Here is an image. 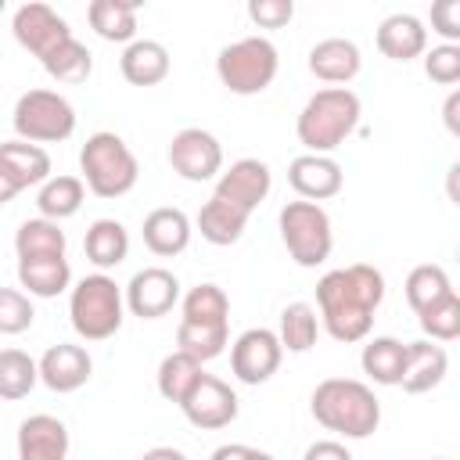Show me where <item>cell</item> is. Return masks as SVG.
Instances as JSON below:
<instances>
[{
  "label": "cell",
  "instance_id": "cell-1",
  "mask_svg": "<svg viewBox=\"0 0 460 460\" xmlns=\"http://www.w3.org/2000/svg\"><path fill=\"white\" fill-rule=\"evenodd\" d=\"M385 302V277L367 262L331 270L316 280V316L334 341H363Z\"/></svg>",
  "mask_w": 460,
  "mask_h": 460
},
{
  "label": "cell",
  "instance_id": "cell-2",
  "mask_svg": "<svg viewBox=\"0 0 460 460\" xmlns=\"http://www.w3.org/2000/svg\"><path fill=\"white\" fill-rule=\"evenodd\" d=\"M230 341V298L219 284H198L180 298V327H176V349L194 356L198 363H208L223 356Z\"/></svg>",
  "mask_w": 460,
  "mask_h": 460
},
{
  "label": "cell",
  "instance_id": "cell-3",
  "mask_svg": "<svg viewBox=\"0 0 460 460\" xmlns=\"http://www.w3.org/2000/svg\"><path fill=\"white\" fill-rule=\"evenodd\" d=\"M309 410L320 428L345 435V438H367L381 424V402L370 385L356 377H327L313 388Z\"/></svg>",
  "mask_w": 460,
  "mask_h": 460
},
{
  "label": "cell",
  "instance_id": "cell-4",
  "mask_svg": "<svg viewBox=\"0 0 460 460\" xmlns=\"http://www.w3.org/2000/svg\"><path fill=\"white\" fill-rule=\"evenodd\" d=\"M359 115L363 104L349 86H323L302 104L295 119L298 144L305 147V155H331L356 133Z\"/></svg>",
  "mask_w": 460,
  "mask_h": 460
},
{
  "label": "cell",
  "instance_id": "cell-5",
  "mask_svg": "<svg viewBox=\"0 0 460 460\" xmlns=\"http://www.w3.org/2000/svg\"><path fill=\"white\" fill-rule=\"evenodd\" d=\"M79 172H83L79 180L90 194L111 201V198H122L137 187L140 165H137V155L129 151V144L119 133L97 129L79 147Z\"/></svg>",
  "mask_w": 460,
  "mask_h": 460
},
{
  "label": "cell",
  "instance_id": "cell-6",
  "mask_svg": "<svg viewBox=\"0 0 460 460\" xmlns=\"http://www.w3.org/2000/svg\"><path fill=\"white\" fill-rule=\"evenodd\" d=\"M126 316L122 288L108 273H86L68 291V320L83 341H108Z\"/></svg>",
  "mask_w": 460,
  "mask_h": 460
},
{
  "label": "cell",
  "instance_id": "cell-7",
  "mask_svg": "<svg viewBox=\"0 0 460 460\" xmlns=\"http://www.w3.org/2000/svg\"><path fill=\"white\" fill-rule=\"evenodd\" d=\"M277 68H280V54L266 36L234 40L216 54V75L237 97L262 93L277 79Z\"/></svg>",
  "mask_w": 460,
  "mask_h": 460
},
{
  "label": "cell",
  "instance_id": "cell-8",
  "mask_svg": "<svg viewBox=\"0 0 460 460\" xmlns=\"http://www.w3.org/2000/svg\"><path fill=\"white\" fill-rule=\"evenodd\" d=\"M280 241L288 248V255L302 266V270H316L331 259L334 248V230H331V216L323 205L316 201H288L280 208Z\"/></svg>",
  "mask_w": 460,
  "mask_h": 460
},
{
  "label": "cell",
  "instance_id": "cell-9",
  "mask_svg": "<svg viewBox=\"0 0 460 460\" xmlns=\"http://www.w3.org/2000/svg\"><path fill=\"white\" fill-rule=\"evenodd\" d=\"M11 122L25 144H61L75 133V108L58 90H25L14 101Z\"/></svg>",
  "mask_w": 460,
  "mask_h": 460
},
{
  "label": "cell",
  "instance_id": "cell-10",
  "mask_svg": "<svg viewBox=\"0 0 460 460\" xmlns=\"http://www.w3.org/2000/svg\"><path fill=\"white\" fill-rule=\"evenodd\" d=\"M165 158H169L172 172L190 183H205L223 172V144L216 140V133H208L201 126H187V129L172 133Z\"/></svg>",
  "mask_w": 460,
  "mask_h": 460
},
{
  "label": "cell",
  "instance_id": "cell-11",
  "mask_svg": "<svg viewBox=\"0 0 460 460\" xmlns=\"http://www.w3.org/2000/svg\"><path fill=\"white\" fill-rule=\"evenodd\" d=\"M284 359L280 338L270 327H248L230 345V374L241 385H266Z\"/></svg>",
  "mask_w": 460,
  "mask_h": 460
},
{
  "label": "cell",
  "instance_id": "cell-12",
  "mask_svg": "<svg viewBox=\"0 0 460 460\" xmlns=\"http://www.w3.org/2000/svg\"><path fill=\"white\" fill-rule=\"evenodd\" d=\"M180 410H183V417H187L194 428H201V431H219V428H226V424L237 420L241 402H237V392H234L226 381H219L216 374H201V377L194 381V388L183 395Z\"/></svg>",
  "mask_w": 460,
  "mask_h": 460
},
{
  "label": "cell",
  "instance_id": "cell-13",
  "mask_svg": "<svg viewBox=\"0 0 460 460\" xmlns=\"http://www.w3.org/2000/svg\"><path fill=\"white\" fill-rule=\"evenodd\" d=\"M11 32L18 40V47H25L32 58H47L50 50H58L65 40H72V29L68 22L50 7V4H40V0H29L14 11L11 18Z\"/></svg>",
  "mask_w": 460,
  "mask_h": 460
},
{
  "label": "cell",
  "instance_id": "cell-14",
  "mask_svg": "<svg viewBox=\"0 0 460 460\" xmlns=\"http://www.w3.org/2000/svg\"><path fill=\"white\" fill-rule=\"evenodd\" d=\"M122 302L133 316L140 320H158V316H169L172 305L180 302V280L172 270L165 266H144L129 277L126 291H122Z\"/></svg>",
  "mask_w": 460,
  "mask_h": 460
},
{
  "label": "cell",
  "instance_id": "cell-15",
  "mask_svg": "<svg viewBox=\"0 0 460 460\" xmlns=\"http://www.w3.org/2000/svg\"><path fill=\"white\" fill-rule=\"evenodd\" d=\"M270 187H273V172L262 158H237L230 169H223L216 176V198L241 208L244 216H252L266 198H270Z\"/></svg>",
  "mask_w": 460,
  "mask_h": 460
},
{
  "label": "cell",
  "instance_id": "cell-16",
  "mask_svg": "<svg viewBox=\"0 0 460 460\" xmlns=\"http://www.w3.org/2000/svg\"><path fill=\"white\" fill-rule=\"evenodd\" d=\"M36 367H40V381H43L50 392H58V395L79 392V388L90 381V374H93L90 352H86L83 345H72V341L50 345V349L36 359Z\"/></svg>",
  "mask_w": 460,
  "mask_h": 460
},
{
  "label": "cell",
  "instance_id": "cell-17",
  "mask_svg": "<svg viewBox=\"0 0 460 460\" xmlns=\"http://www.w3.org/2000/svg\"><path fill=\"white\" fill-rule=\"evenodd\" d=\"M288 183L302 201H327L341 190L345 172L331 155H298L288 165Z\"/></svg>",
  "mask_w": 460,
  "mask_h": 460
},
{
  "label": "cell",
  "instance_id": "cell-18",
  "mask_svg": "<svg viewBox=\"0 0 460 460\" xmlns=\"http://www.w3.org/2000/svg\"><path fill=\"white\" fill-rule=\"evenodd\" d=\"M72 438L61 417L32 413L18 424V460H68Z\"/></svg>",
  "mask_w": 460,
  "mask_h": 460
},
{
  "label": "cell",
  "instance_id": "cell-19",
  "mask_svg": "<svg viewBox=\"0 0 460 460\" xmlns=\"http://www.w3.org/2000/svg\"><path fill=\"white\" fill-rule=\"evenodd\" d=\"M449 374V356L438 341H406V367H402V381L399 388L406 395H424L431 388H438Z\"/></svg>",
  "mask_w": 460,
  "mask_h": 460
},
{
  "label": "cell",
  "instance_id": "cell-20",
  "mask_svg": "<svg viewBox=\"0 0 460 460\" xmlns=\"http://www.w3.org/2000/svg\"><path fill=\"white\" fill-rule=\"evenodd\" d=\"M359 68H363V54L345 36H327V40L313 43V50H309V72L320 83L345 86V83H352L359 75Z\"/></svg>",
  "mask_w": 460,
  "mask_h": 460
},
{
  "label": "cell",
  "instance_id": "cell-21",
  "mask_svg": "<svg viewBox=\"0 0 460 460\" xmlns=\"http://www.w3.org/2000/svg\"><path fill=\"white\" fill-rule=\"evenodd\" d=\"M190 234H194V226H190V216L183 208L162 205V208H151L144 216V244L158 259H172V255L187 252Z\"/></svg>",
  "mask_w": 460,
  "mask_h": 460
},
{
  "label": "cell",
  "instance_id": "cell-22",
  "mask_svg": "<svg viewBox=\"0 0 460 460\" xmlns=\"http://www.w3.org/2000/svg\"><path fill=\"white\" fill-rule=\"evenodd\" d=\"M377 50L388 58V61H413L428 50V29L417 14H388L381 25H377Z\"/></svg>",
  "mask_w": 460,
  "mask_h": 460
},
{
  "label": "cell",
  "instance_id": "cell-23",
  "mask_svg": "<svg viewBox=\"0 0 460 460\" xmlns=\"http://www.w3.org/2000/svg\"><path fill=\"white\" fill-rule=\"evenodd\" d=\"M169 68H172V58L158 40H133L119 58V72L129 86H158L169 75Z\"/></svg>",
  "mask_w": 460,
  "mask_h": 460
},
{
  "label": "cell",
  "instance_id": "cell-24",
  "mask_svg": "<svg viewBox=\"0 0 460 460\" xmlns=\"http://www.w3.org/2000/svg\"><path fill=\"white\" fill-rule=\"evenodd\" d=\"M0 169L7 172V180L22 190L40 187L50 180V155L40 144H25V140H7L0 144Z\"/></svg>",
  "mask_w": 460,
  "mask_h": 460
},
{
  "label": "cell",
  "instance_id": "cell-25",
  "mask_svg": "<svg viewBox=\"0 0 460 460\" xmlns=\"http://www.w3.org/2000/svg\"><path fill=\"white\" fill-rule=\"evenodd\" d=\"M18 284L32 298H58L61 291L72 288V266H68L65 255L18 259Z\"/></svg>",
  "mask_w": 460,
  "mask_h": 460
},
{
  "label": "cell",
  "instance_id": "cell-26",
  "mask_svg": "<svg viewBox=\"0 0 460 460\" xmlns=\"http://www.w3.org/2000/svg\"><path fill=\"white\" fill-rule=\"evenodd\" d=\"M83 252L86 259L104 273V270H115L119 262H126L129 255V230L119 223V219H93L86 226V237H83Z\"/></svg>",
  "mask_w": 460,
  "mask_h": 460
},
{
  "label": "cell",
  "instance_id": "cell-27",
  "mask_svg": "<svg viewBox=\"0 0 460 460\" xmlns=\"http://www.w3.org/2000/svg\"><path fill=\"white\" fill-rule=\"evenodd\" d=\"M359 367L363 374L374 381V385H385V388H395L402 381V367H406V341L392 338V334H381V338H370L359 352Z\"/></svg>",
  "mask_w": 460,
  "mask_h": 460
},
{
  "label": "cell",
  "instance_id": "cell-28",
  "mask_svg": "<svg viewBox=\"0 0 460 460\" xmlns=\"http://www.w3.org/2000/svg\"><path fill=\"white\" fill-rule=\"evenodd\" d=\"M86 22L108 43L137 40V4L133 0H93L86 7Z\"/></svg>",
  "mask_w": 460,
  "mask_h": 460
},
{
  "label": "cell",
  "instance_id": "cell-29",
  "mask_svg": "<svg viewBox=\"0 0 460 460\" xmlns=\"http://www.w3.org/2000/svg\"><path fill=\"white\" fill-rule=\"evenodd\" d=\"M248 219H252V216H244L241 208H234V205H226V201H219V198L212 194V198L201 205L194 226L201 230V237H205L208 244H216V248H230V244L241 241Z\"/></svg>",
  "mask_w": 460,
  "mask_h": 460
},
{
  "label": "cell",
  "instance_id": "cell-30",
  "mask_svg": "<svg viewBox=\"0 0 460 460\" xmlns=\"http://www.w3.org/2000/svg\"><path fill=\"white\" fill-rule=\"evenodd\" d=\"M83 198H86V187H83L79 176H50L36 190V208H40L43 219L61 223V219H68L83 208Z\"/></svg>",
  "mask_w": 460,
  "mask_h": 460
},
{
  "label": "cell",
  "instance_id": "cell-31",
  "mask_svg": "<svg viewBox=\"0 0 460 460\" xmlns=\"http://www.w3.org/2000/svg\"><path fill=\"white\" fill-rule=\"evenodd\" d=\"M65 248H68V241H65L61 223H50V219H43V216L25 219V223L14 230V252H18V259L65 255Z\"/></svg>",
  "mask_w": 460,
  "mask_h": 460
},
{
  "label": "cell",
  "instance_id": "cell-32",
  "mask_svg": "<svg viewBox=\"0 0 460 460\" xmlns=\"http://www.w3.org/2000/svg\"><path fill=\"white\" fill-rule=\"evenodd\" d=\"M280 349L284 352H309L320 338V316H316V305L309 302H288L280 309Z\"/></svg>",
  "mask_w": 460,
  "mask_h": 460
},
{
  "label": "cell",
  "instance_id": "cell-33",
  "mask_svg": "<svg viewBox=\"0 0 460 460\" xmlns=\"http://www.w3.org/2000/svg\"><path fill=\"white\" fill-rule=\"evenodd\" d=\"M205 374V363H198L194 356L172 349L162 363H158V374H155V385H158V395L165 402H183V395L194 388V381Z\"/></svg>",
  "mask_w": 460,
  "mask_h": 460
},
{
  "label": "cell",
  "instance_id": "cell-34",
  "mask_svg": "<svg viewBox=\"0 0 460 460\" xmlns=\"http://www.w3.org/2000/svg\"><path fill=\"white\" fill-rule=\"evenodd\" d=\"M40 65H43V72H47L50 79L75 86V83H86V79H90V72H93V54H90L86 43H79V40L72 36V40H65L58 50H50Z\"/></svg>",
  "mask_w": 460,
  "mask_h": 460
},
{
  "label": "cell",
  "instance_id": "cell-35",
  "mask_svg": "<svg viewBox=\"0 0 460 460\" xmlns=\"http://www.w3.org/2000/svg\"><path fill=\"white\" fill-rule=\"evenodd\" d=\"M40 381V367L22 349H0V399L18 402L25 399Z\"/></svg>",
  "mask_w": 460,
  "mask_h": 460
},
{
  "label": "cell",
  "instance_id": "cell-36",
  "mask_svg": "<svg viewBox=\"0 0 460 460\" xmlns=\"http://www.w3.org/2000/svg\"><path fill=\"white\" fill-rule=\"evenodd\" d=\"M402 291H406L410 309L420 313V309H428L431 302H438L442 295H449L453 284H449V273H446L442 266H435V262H420V266H413V270L406 273Z\"/></svg>",
  "mask_w": 460,
  "mask_h": 460
},
{
  "label": "cell",
  "instance_id": "cell-37",
  "mask_svg": "<svg viewBox=\"0 0 460 460\" xmlns=\"http://www.w3.org/2000/svg\"><path fill=\"white\" fill-rule=\"evenodd\" d=\"M417 323L428 334V341H456L460 338V295L456 291L442 295L438 302L417 313Z\"/></svg>",
  "mask_w": 460,
  "mask_h": 460
},
{
  "label": "cell",
  "instance_id": "cell-38",
  "mask_svg": "<svg viewBox=\"0 0 460 460\" xmlns=\"http://www.w3.org/2000/svg\"><path fill=\"white\" fill-rule=\"evenodd\" d=\"M36 320V309L25 291L0 288V334H25Z\"/></svg>",
  "mask_w": 460,
  "mask_h": 460
},
{
  "label": "cell",
  "instance_id": "cell-39",
  "mask_svg": "<svg viewBox=\"0 0 460 460\" xmlns=\"http://www.w3.org/2000/svg\"><path fill=\"white\" fill-rule=\"evenodd\" d=\"M424 75L438 86L460 83V47L456 43H438V47L424 50Z\"/></svg>",
  "mask_w": 460,
  "mask_h": 460
},
{
  "label": "cell",
  "instance_id": "cell-40",
  "mask_svg": "<svg viewBox=\"0 0 460 460\" xmlns=\"http://www.w3.org/2000/svg\"><path fill=\"white\" fill-rule=\"evenodd\" d=\"M248 18L259 29H284L295 18V4L291 0H248Z\"/></svg>",
  "mask_w": 460,
  "mask_h": 460
},
{
  "label": "cell",
  "instance_id": "cell-41",
  "mask_svg": "<svg viewBox=\"0 0 460 460\" xmlns=\"http://www.w3.org/2000/svg\"><path fill=\"white\" fill-rule=\"evenodd\" d=\"M431 32H438L446 43L460 40V0H435L431 4Z\"/></svg>",
  "mask_w": 460,
  "mask_h": 460
},
{
  "label": "cell",
  "instance_id": "cell-42",
  "mask_svg": "<svg viewBox=\"0 0 460 460\" xmlns=\"http://www.w3.org/2000/svg\"><path fill=\"white\" fill-rule=\"evenodd\" d=\"M302 460H352V453H349L345 442H338V438H320V442L305 446Z\"/></svg>",
  "mask_w": 460,
  "mask_h": 460
},
{
  "label": "cell",
  "instance_id": "cell-43",
  "mask_svg": "<svg viewBox=\"0 0 460 460\" xmlns=\"http://www.w3.org/2000/svg\"><path fill=\"white\" fill-rule=\"evenodd\" d=\"M208 460H273V456L266 449H255L244 442H226V446H216Z\"/></svg>",
  "mask_w": 460,
  "mask_h": 460
},
{
  "label": "cell",
  "instance_id": "cell-44",
  "mask_svg": "<svg viewBox=\"0 0 460 460\" xmlns=\"http://www.w3.org/2000/svg\"><path fill=\"white\" fill-rule=\"evenodd\" d=\"M456 111H460V93L453 90L449 97H446V108H442V115H446V129L456 137L460 133V119H456Z\"/></svg>",
  "mask_w": 460,
  "mask_h": 460
},
{
  "label": "cell",
  "instance_id": "cell-45",
  "mask_svg": "<svg viewBox=\"0 0 460 460\" xmlns=\"http://www.w3.org/2000/svg\"><path fill=\"white\" fill-rule=\"evenodd\" d=\"M140 460H187V453H180V449H172V446H155V449H147Z\"/></svg>",
  "mask_w": 460,
  "mask_h": 460
},
{
  "label": "cell",
  "instance_id": "cell-46",
  "mask_svg": "<svg viewBox=\"0 0 460 460\" xmlns=\"http://www.w3.org/2000/svg\"><path fill=\"white\" fill-rule=\"evenodd\" d=\"M11 198H18V187H14V183L7 180V172L0 169V205H7Z\"/></svg>",
  "mask_w": 460,
  "mask_h": 460
},
{
  "label": "cell",
  "instance_id": "cell-47",
  "mask_svg": "<svg viewBox=\"0 0 460 460\" xmlns=\"http://www.w3.org/2000/svg\"><path fill=\"white\" fill-rule=\"evenodd\" d=\"M4 7H7V4H4V0H0V14H4Z\"/></svg>",
  "mask_w": 460,
  "mask_h": 460
},
{
  "label": "cell",
  "instance_id": "cell-48",
  "mask_svg": "<svg viewBox=\"0 0 460 460\" xmlns=\"http://www.w3.org/2000/svg\"><path fill=\"white\" fill-rule=\"evenodd\" d=\"M431 460H446V456H431Z\"/></svg>",
  "mask_w": 460,
  "mask_h": 460
}]
</instances>
